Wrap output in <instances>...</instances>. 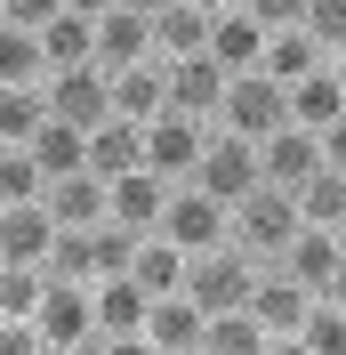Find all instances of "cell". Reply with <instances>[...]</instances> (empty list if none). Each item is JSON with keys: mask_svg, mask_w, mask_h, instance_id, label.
Segmentation results:
<instances>
[{"mask_svg": "<svg viewBox=\"0 0 346 355\" xmlns=\"http://www.w3.org/2000/svg\"><path fill=\"white\" fill-rule=\"evenodd\" d=\"M24 154L41 162V178L57 186V178H73V170H89V130H73V121H41L33 130V146Z\"/></svg>", "mask_w": 346, "mask_h": 355, "instance_id": "cell-26", "label": "cell"}, {"mask_svg": "<svg viewBox=\"0 0 346 355\" xmlns=\"http://www.w3.org/2000/svg\"><path fill=\"white\" fill-rule=\"evenodd\" d=\"M322 234H330V243H338V259H346V218H338V226H322Z\"/></svg>", "mask_w": 346, "mask_h": 355, "instance_id": "cell-47", "label": "cell"}, {"mask_svg": "<svg viewBox=\"0 0 346 355\" xmlns=\"http://www.w3.org/2000/svg\"><path fill=\"white\" fill-rule=\"evenodd\" d=\"M201 323H210V315H201L185 291H170V299H153V315H145V347L153 355H185V347H201Z\"/></svg>", "mask_w": 346, "mask_h": 355, "instance_id": "cell-22", "label": "cell"}, {"mask_svg": "<svg viewBox=\"0 0 346 355\" xmlns=\"http://www.w3.org/2000/svg\"><path fill=\"white\" fill-rule=\"evenodd\" d=\"M290 234H298V202L282 194V186H258V194H242L234 210H226V243L250 266H274L282 250H290Z\"/></svg>", "mask_w": 346, "mask_h": 355, "instance_id": "cell-1", "label": "cell"}, {"mask_svg": "<svg viewBox=\"0 0 346 355\" xmlns=\"http://www.w3.org/2000/svg\"><path fill=\"white\" fill-rule=\"evenodd\" d=\"M41 275H48V283H97V226H89V234H65V226H57Z\"/></svg>", "mask_w": 346, "mask_h": 355, "instance_id": "cell-30", "label": "cell"}, {"mask_svg": "<svg viewBox=\"0 0 346 355\" xmlns=\"http://www.w3.org/2000/svg\"><path fill=\"white\" fill-rule=\"evenodd\" d=\"M121 8H137V17H161V8H177V0H121Z\"/></svg>", "mask_w": 346, "mask_h": 355, "instance_id": "cell-45", "label": "cell"}, {"mask_svg": "<svg viewBox=\"0 0 346 355\" xmlns=\"http://www.w3.org/2000/svg\"><path fill=\"white\" fill-rule=\"evenodd\" d=\"M330 65V49L314 41V33H306V24H290V33H266V57H258V73L266 81H306V73H322Z\"/></svg>", "mask_w": 346, "mask_h": 355, "instance_id": "cell-20", "label": "cell"}, {"mask_svg": "<svg viewBox=\"0 0 346 355\" xmlns=\"http://www.w3.org/2000/svg\"><path fill=\"white\" fill-rule=\"evenodd\" d=\"M41 210L65 226V234H89V226H105V178H89V170L57 178V186L41 194Z\"/></svg>", "mask_w": 346, "mask_h": 355, "instance_id": "cell-14", "label": "cell"}, {"mask_svg": "<svg viewBox=\"0 0 346 355\" xmlns=\"http://www.w3.org/2000/svg\"><path fill=\"white\" fill-rule=\"evenodd\" d=\"M298 24H306V33L330 49V57L346 49V0H306V17H298Z\"/></svg>", "mask_w": 346, "mask_h": 355, "instance_id": "cell-36", "label": "cell"}, {"mask_svg": "<svg viewBox=\"0 0 346 355\" xmlns=\"http://www.w3.org/2000/svg\"><path fill=\"white\" fill-rule=\"evenodd\" d=\"M322 170H346V113L322 130Z\"/></svg>", "mask_w": 346, "mask_h": 355, "instance_id": "cell-40", "label": "cell"}, {"mask_svg": "<svg viewBox=\"0 0 346 355\" xmlns=\"http://www.w3.org/2000/svg\"><path fill=\"white\" fill-rule=\"evenodd\" d=\"M250 283H258V266L242 259L234 243H217V250H201V259H185V299H194L201 315L250 307Z\"/></svg>", "mask_w": 346, "mask_h": 355, "instance_id": "cell-3", "label": "cell"}, {"mask_svg": "<svg viewBox=\"0 0 346 355\" xmlns=\"http://www.w3.org/2000/svg\"><path fill=\"white\" fill-rule=\"evenodd\" d=\"M217 97H226V73H217L210 57H185V65H170V113H185V121H210V130H217Z\"/></svg>", "mask_w": 346, "mask_h": 355, "instance_id": "cell-18", "label": "cell"}, {"mask_svg": "<svg viewBox=\"0 0 346 355\" xmlns=\"http://www.w3.org/2000/svg\"><path fill=\"white\" fill-rule=\"evenodd\" d=\"M330 73H338V89H346V49H338V57H330Z\"/></svg>", "mask_w": 346, "mask_h": 355, "instance_id": "cell-48", "label": "cell"}, {"mask_svg": "<svg viewBox=\"0 0 346 355\" xmlns=\"http://www.w3.org/2000/svg\"><path fill=\"white\" fill-rule=\"evenodd\" d=\"M48 355H97V347H48Z\"/></svg>", "mask_w": 346, "mask_h": 355, "instance_id": "cell-49", "label": "cell"}, {"mask_svg": "<svg viewBox=\"0 0 346 355\" xmlns=\"http://www.w3.org/2000/svg\"><path fill=\"white\" fill-rule=\"evenodd\" d=\"M97 65H105V73L161 65V57H153V17H137V8H113V17H97Z\"/></svg>", "mask_w": 346, "mask_h": 355, "instance_id": "cell-11", "label": "cell"}, {"mask_svg": "<svg viewBox=\"0 0 346 355\" xmlns=\"http://www.w3.org/2000/svg\"><path fill=\"white\" fill-rule=\"evenodd\" d=\"M97 355H153L145 339H97Z\"/></svg>", "mask_w": 346, "mask_h": 355, "instance_id": "cell-42", "label": "cell"}, {"mask_svg": "<svg viewBox=\"0 0 346 355\" xmlns=\"http://www.w3.org/2000/svg\"><path fill=\"white\" fill-rule=\"evenodd\" d=\"M41 291H48L41 266H0V323H33L41 315Z\"/></svg>", "mask_w": 346, "mask_h": 355, "instance_id": "cell-33", "label": "cell"}, {"mask_svg": "<svg viewBox=\"0 0 346 355\" xmlns=\"http://www.w3.org/2000/svg\"><path fill=\"white\" fill-rule=\"evenodd\" d=\"M41 194H48L41 162L24 154V146H0V210H24V202H41Z\"/></svg>", "mask_w": 346, "mask_h": 355, "instance_id": "cell-31", "label": "cell"}, {"mask_svg": "<svg viewBox=\"0 0 346 355\" xmlns=\"http://www.w3.org/2000/svg\"><path fill=\"white\" fill-rule=\"evenodd\" d=\"M0 355H48L33 323H0Z\"/></svg>", "mask_w": 346, "mask_h": 355, "instance_id": "cell-39", "label": "cell"}, {"mask_svg": "<svg viewBox=\"0 0 346 355\" xmlns=\"http://www.w3.org/2000/svg\"><path fill=\"white\" fill-rule=\"evenodd\" d=\"M258 57H266V24L258 17H210V65L234 81V73H258Z\"/></svg>", "mask_w": 346, "mask_h": 355, "instance_id": "cell-17", "label": "cell"}, {"mask_svg": "<svg viewBox=\"0 0 346 355\" xmlns=\"http://www.w3.org/2000/svg\"><path fill=\"white\" fill-rule=\"evenodd\" d=\"M113 113L121 121H161L170 113V65H129V73H113Z\"/></svg>", "mask_w": 346, "mask_h": 355, "instance_id": "cell-19", "label": "cell"}, {"mask_svg": "<svg viewBox=\"0 0 346 355\" xmlns=\"http://www.w3.org/2000/svg\"><path fill=\"white\" fill-rule=\"evenodd\" d=\"M41 33H17V24H0V89H41Z\"/></svg>", "mask_w": 346, "mask_h": 355, "instance_id": "cell-29", "label": "cell"}, {"mask_svg": "<svg viewBox=\"0 0 346 355\" xmlns=\"http://www.w3.org/2000/svg\"><path fill=\"white\" fill-rule=\"evenodd\" d=\"M65 8H73V17H89V24H97V17H113V8H121V0H65Z\"/></svg>", "mask_w": 346, "mask_h": 355, "instance_id": "cell-41", "label": "cell"}, {"mask_svg": "<svg viewBox=\"0 0 346 355\" xmlns=\"http://www.w3.org/2000/svg\"><path fill=\"white\" fill-rule=\"evenodd\" d=\"M33 331H41V347H97V299H89V283H48Z\"/></svg>", "mask_w": 346, "mask_h": 355, "instance_id": "cell-8", "label": "cell"}, {"mask_svg": "<svg viewBox=\"0 0 346 355\" xmlns=\"http://www.w3.org/2000/svg\"><path fill=\"white\" fill-rule=\"evenodd\" d=\"M194 186H201L210 202H226V210H234L242 194H258V186H266V178H258V146H250V137H226V130H210Z\"/></svg>", "mask_w": 346, "mask_h": 355, "instance_id": "cell-6", "label": "cell"}, {"mask_svg": "<svg viewBox=\"0 0 346 355\" xmlns=\"http://www.w3.org/2000/svg\"><path fill=\"white\" fill-rule=\"evenodd\" d=\"M161 202H170V186L153 170H129L105 186V226H129V234H153L161 226Z\"/></svg>", "mask_w": 346, "mask_h": 355, "instance_id": "cell-12", "label": "cell"}, {"mask_svg": "<svg viewBox=\"0 0 346 355\" xmlns=\"http://www.w3.org/2000/svg\"><path fill=\"white\" fill-rule=\"evenodd\" d=\"M48 17H65V0H0V24H17V33H41Z\"/></svg>", "mask_w": 346, "mask_h": 355, "instance_id": "cell-37", "label": "cell"}, {"mask_svg": "<svg viewBox=\"0 0 346 355\" xmlns=\"http://www.w3.org/2000/svg\"><path fill=\"white\" fill-rule=\"evenodd\" d=\"M41 65H48V73L97 65V24L73 17V8H65V17H48V24H41ZM48 73H41V81H48Z\"/></svg>", "mask_w": 346, "mask_h": 355, "instance_id": "cell-25", "label": "cell"}, {"mask_svg": "<svg viewBox=\"0 0 346 355\" xmlns=\"http://www.w3.org/2000/svg\"><path fill=\"white\" fill-rule=\"evenodd\" d=\"M89 299H97V339H145L153 299L129 283V275H105V283H89Z\"/></svg>", "mask_w": 346, "mask_h": 355, "instance_id": "cell-13", "label": "cell"}, {"mask_svg": "<svg viewBox=\"0 0 346 355\" xmlns=\"http://www.w3.org/2000/svg\"><path fill=\"white\" fill-rule=\"evenodd\" d=\"M242 17H258L266 33H290V24L306 17V0H242Z\"/></svg>", "mask_w": 346, "mask_h": 355, "instance_id": "cell-38", "label": "cell"}, {"mask_svg": "<svg viewBox=\"0 0 346 355\" xmlns=\"http://www.w3.org/2000/svg\"><path fill=\"white\" fill-rule=\"evenodd\" d=\"M194 8H201V17H234L242 0H194Z\"/></svg>", "mask_w": 346, "mask_h": 355, "instance_id": "cell-44", "label": "cell"}, {"mask_svg": "<svg viewBox=\"0 0 346 355\" xmlns=\"http://www.w3.org/2000/svg\"><path fill=\"white\" fill-rule=\"evenodd\" d=\"M314 170H322V137H306V130H274V137L258 146V178L282 186V194H298Z\"/></svg>", "mask_w": 346, "mask_h": 355, "instance_id": "cell-10", "label": "cell"}, {"mask_svg": "<svg viewBox=\"0 0 346 355\" xmlns=\"http://www.w3.org/2000/svg\"><path fill=\"white\" fill-rule=\"evenodd\" d=\"M290 202H298V226H338L346 218V170H314Z\"/></svg>", "mask_w": 346, "mask_h": 355, "instance_id": "cell-28", "label": "cell"}, {"mask_svg": "<svg viewBox=\"0 0 346 355\" xmlns=\"http://www.w3.org/2000/svg\"><path fill=\"white\" fill-rule=\"evenodd\" d=\"M129 283L145 291V299H170V291H185V250H170L161 234H145V243L129 250Z\"/></svg>", "mask_w": 346, "mask_h": 355, "instance_id": "cell-27", "label": "cell"}, {"mask_svg": "<svg viewBox=\"0 0 346 355\" xmlns=\"http://www.w3.org/2000/svg\"><path fill=\"white\" fill-rule=\"evenodd\" d=\"M129 170H145V130L113 113V121L89 130V178H105V186H113V178H129Z\"/></svg>", "mask_w": 346, "mask_h": 355, "instance_id": "cell-16", "label": "cell"}, {"mask_svg": "<svg viewBox=\"0 0 346 355\" xmlns=\"http://www.w3.org/2000/svg\"><path fill=\"white\" fill-rule=\"evenodd\" d=\"M217 130L266 146L274 130H290V89L266 81V73H234V81H226V97H217Z\"/></svg>", "mask_w": 346, "mask_h": 355, "instance_id": "cell-2", "label": "cell"}, {"mask_svg": "<svg viewBox=\"0 0 346 355\" xmlns=\"http://www.w3.org/2000/svg\"><path fill=\"white\" fill-rule=\"evenodd\" d=\"M185 355H201V347H185Z\"/></svg>", "mask_w": 346, "mask_h": 355, "instance_id": "cell-50", "label": "cell"}, {"mask_svg": "<svg viewBox=\"0 0 346 355\" xmlns=\"http://www.w3.org/2000/svg\"><path fill=\"white\" fill-rule=\"evenodd\" d=\"M306 307H314V291H298L282 266H258V283H250V307H242V315H250L266 339H298Z\"/></svg>", "mask_w": 346, "mask_h": 355, "instance_id": "cell-9", "label": "cell"}, {"mask_svg": "<svg viewBox=\"0 0 346 355\" xmlns=\"http://www.w3.org/2000/svg\"><path fill=\"white\" fill-rule=\"evenodd\" d=\"M41 121H48L41 89H0V146H33Z\"/></svg>", "mask_w": 346, "mask_h": 355, "instance_id": "cell-34", "label": "cell"}, {"mask_svg": "<svg viewBox=\"0 0 346 355\" xmlns=\"http://www.w3.org/2000/svg\"><path fill=\"white\" fill-rule=\"evenodd\" d=\"M298 347H306V355H346V315L314 299V307H306V323H298Z\"/></svg>", "mask_w": 346, "mask_h": 355, "instance_id": "cell-35", "label": "cell"}, {"mask_svg": "<svg viewBox=\"0 0 346 355\" xmlns=\"http://www.w3.org/2000/svg\"><path fill=\"white\" fill-rule=\"evenodd\" d=\"M153 57L161 65H185V57H210V17H201L194 0H177L153 17Z\"/></svg>", "mask_w": 346, "mask_h": 355, "instance_id": "cell-23", "label": "cell"}, {"mask_svg": "<svg viewBox=\"0 0 346 355\" xmlns=\"http://www.w3.org/2000/svg\"><path fill=\"white\" fill-rule=\"evenodd\" d=\"M346 113V89H338V73H306V81H290V130H306V137H322L330 121Z\"/></svg>", "mask_w": 346, "mask_h": 355, "instance_id": "cell-24", "label": "cell"}, {"mask_svg": "<svg viewBox=\"0 0 346 355\" xmlns=\"http://www.w3.org/2000/svg\"><path fill=\"white\" fill-rule=\"evenodd\" d=\"M41 105H48V121L97 130V121H113V73H105V65H73V73H48V81H41Z\"/></svg>", "mask_w": 346, "mask_h": 355, "instance_id": "cell-5", "label": "cell"}, {"mask_svg": "<svg viewBox=\"0 0 346 355\" xmlns=\"http://www.w3.org/2000/svg\"><path fill=\"white\" fill-rule=\"evenodd\" d=\"M201 355H266V331L242 307L234 315H210V323H201Z\"/></svg>", "mask_w": 346, "mask_h": 355, "instance_id": "cell-32", "label": "cell"}, {"mask_svg": "<svg viewBox=\"0 0 346 355\" xmlns=\"http://www.w3.org/2000/svg\"><path fill=\"white\" fill-rule=\"evenodd\" d=\"M170 250H185V259H201V250L226 243V202H210L201 186H170V202H161V226H153Z\"/></svg>", "mask_w": 346, "mask_h": 355, "instance_id": "cell-4", "label": "cell"}, {"mask_svg": "<svg viewBox=\"0 0 346 355\" xmlns=\"http://www.w3.org/2000/svg\"><path fill=\"white\" fill-rule=\"evenodd\" d=\"M201 146H210V121H185V113H161V121H145V170L161 178V186H194Z\"/></svg>", "mask_w": 346, "mask_h": 355, "instance_id": "cell-7", "label": "cell"}, {"mask_svg": "<svg viewBox=\"0 0 346 355\" xmlns=\"http://www.w3.org/2000/svg\"><path fill=\"white\" fill-rule=\"evenodd\" d=\"M322 307H338V315H346V266H338V275L322 283Z\"/></svg>", "mask_w": 346, "mask_h": 355, "instance_id": "cell-43", "label": "cell"}, {"mask_svg": "<svg viewBox=\"0 0 346 355\" xmlns=\"http://www.w3.org/2000/svg\"><path fill=\"white\" fill-rule=\"evenodd\" d=\"M48 243H57V218L41 202L0 210V266H48Z\"/></svg>", "mask_w": 346, "mask_h": 355, "instance_id": "cell-15", "label": "cell"}, {"mask_svg": "<svg viewBox=\"0 0 346 355\" xmlns=\"http://www.w3.org/2000/svg\"><path fill=\"white\" fill-rule=\"evenodd\" d=\"M266 355H306V347H298V339H266Z\"/></svg>", "mask_w": 346, "mask_h": 355, "instance_id": "cell-46", "label": "cell"}, {"mask_svg": "<svg viewBox=\"0 0 346 355\" xmlns=\"http://www.w3.org/2000/svg\"><path fill=\"white\" fill-rule=\"evenodd\" d=\"M282 275H290V283H298V291H314V299H322V283H330V275H338V243H330V234H322V226H298V234H290V250H282Z\"/></svg>", "mask_w": 346, "mask_h": 355, "instance_id": "cell-21", "label": "cell"}]
</instances>
